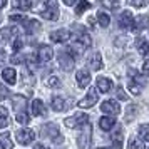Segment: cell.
Returning <instances> with one entry per match:
<instances>
[{"instance_id":"obj_38","label":"cell","mask_w":149,"mask_h":149,"mask_svg":"<svg viewBox=\"0 0 149 149\" xmlns=\"http://www.w3.org/2000/svg\"><path fill=\"white\" fill-rule=\"evenodd\" d=\"M7 95H8V91H7V87L0 84V101H3V99H7Z\"/></svg>"},{"instance_id":"obj_43","label":"cell","mask_w":149,"mask_h":149,"mask_svg":"<svg viewBox=\"0 0 149 149\" xmlns=\"http://www.w3.org/2000/svg\"><path fill=\"white\" fill-rule=\"evenodd\" d=\"M7 126H8V119H0V129L7 127Z\"/></svg>"},{"instance_id":"obj_32","label":"cell","mask_w":149,"mask_h":149,"mask_svg":"<svg viewBox=\"0 0 149 149\" xmlns=\"http://www.w3.org/2000/svg\"><path fill=\"white\" fill-rule=\"evenodd\" d=\"M139 136H141V139H144V141H149V127L146 124L139 126Z\"/></svg>"},{"instance_id":"obj_37","label":"cell","mask_w":149,"mask_h":149,"mask_svg":"<svg viewBox=\"0 0 149 149\" xmlns=\"http://www.w3.org/2000/svg\"><path fill=\"white\" fill-rule=\"evenodd\" d=\"M116 92H117V99H121V101H127L129 97H127V94H126V92H124V91H122V87H117V91H116Z\"/></svg>"},{"instance_id":"obj_35","label":"cell","mask_w":149,"mask_h":149,"mask_svg":"<svg viewBox=\"0 0 149 149\" xmlns=\"http://www.w3.org/2000/svg\"><path fill=\"white\" fill-rule=\"evenodd\" d=\"M22 45H24V40H22L20 37H17L14 40V44H12V49H14V52H19L22 49Z\"/></svg>"},{"instance_id":"obj_7","label":"cell","mask_w":149,"mask_h":149,"mask_svg":"<svg viewBox=\"0 0 149 149\" xmlns=\"http://www.w3.org/2000/svg\"><path fill=\"white\" fill-rule=\"evenodd\" d=\"M97 99H99V94H97V91L95 89H91L87 92V95L82 99V101H79V107H84V109H87V107H92L95 102H97Z\"/></svg>"},{"instance_id":"obj_2","label":"cell","mask_w":149,"mask_h":149,"mask_svg":"<svg viewBox=\"0 0 149 149\" xmlns=\"http://www.w3.org/2000/svg\"><path fill=\"white\" fill-rule=\"evenodd\" d=\"M40 15L47 20H57L59 19V7H57V2L54 0H49L45 2L40 8Z\"/></svg>"},{"instance_id":"obj_11","label":"cell","mask_w":149,"mask_h":149,"mask_svg":"<svg viewBox=\"0 0 149 149\" xmlns=\"http://www.w3.org/2000/svg\"><path fill=\"white\" fill-rule=\"evenodd\" d=\"M57 134H59V129H57V126H54V124H47V126L42 127V136H50L55 142H61L62 137L57 136Z\"/></svg>"},{"instance_id":"obj_8","label":"cell","mask_w":149,"mask_h":149,"mask_svg":"<svg viewBox=\"0 0 149 149\" xmlns=\"http://www.w3.org/2000/svg\"><path fill=\"white\" fill-rule=\"evenodd\" d=\"M119 27L124 29V30H129V29H134V17L129 10H124L121 15H119Z\"/></svg>"},{"instance_id":"obj_12","label":"cell","mask_w":149,"mask_h":149,"mask_svg":"<svg viewBox=\"0 0 149 149\" xmlns=\"http://www.w3.org/2000/svg\"><path fill=\"white\" fill-rule=\"evenodd\" d=\"M69 39H70V32L69 30H65V29H61V30H55V32H52L50 34V40L54 42H67Z\"/></svg>"},{"instance_id":"obj_31","label":"cell","mask_w":149,"mask_h":149,"mask_svg":"<svg viewBox=\"0 0 149 149\" xmlns=\"http://www.w3.org/2000/svg\"><path fill=\"white\" fill-rule=\"evenodd\" d=\"M87 8H91V3H89V2H81V3H77V7H75V14L81 15V14H84Z\"/></svg>"},{"instance_id":"obj_19","label":"cell","mask_w":149,"mask_h":149,"mask_svg":"<svg viewBox=\"0 0 149 149\" xmlns=\"http://www.w3.org/2000/svg\"><path fill=\"white\" fill-rule=\"evenodd\" d=\"M89 67L94 69V70L102 69V57H101V54H99V52H97V54H94L91 59H89Z\"/></svg>"},{"instance_id":"obj_45","label":"cell","mask_w":149,"mask_h":149,"mask_svg":"<svg viewBox=\"0 0 149 149\" xmlns=\"http://www.w3.org/2000/svg\"><path fill=\"white\" fill-rule=\"evenodd\" d=\"M64 3H65V5H74L75 0H64Z\"/></svg>"},{"instance_id":"obj_20","label":"cell","mask_w":149,"mask_h":149,"mask_svg":"<svg viewBox=\"0 0 149 149\" xmlns=\"http://www.w3.org/2000/svg\"><path fill=\"white\" fill-rule=\"evenodd\" d=\"M45 109H44V102L40 99H35L32 101V114L34 116H44Z\"/></svg>"},{"instance_id":"obj_23","label":"cell","mask_w":149,"mask_h":149,"mask_svg":"<svg viewBox=\"0 0 149 149\" xmlns=\"http://www.w3.org/2000/svg\"><path fill=\"white\" fill-rule=\"evenodd\" d=\"M15 32H17V30H15V29H10V27L2 29V30H0V40H2V42H8L10 39H12V35H14Z\"/></svg>"},{"instance_id":"obj_6","label":"cell","mask_w":149,"mask_h":149,"mask_svg":"<svg viewBox=\"0 0 149 149\" xmlns=\"http://www.w3.org/2000/svg\"><path fill=\"white\" fill-rule=\"evenodd\" d=\"M15 137H17V141L20 142V144H30V142L35 139V132L32 129H19L17 132H15Z\"/></svg>"},{"instance_id":"obj_26","label":"cell","mask_w":149,"mask_h":149,"mask_svg":"<svg viewBox=\"0 0 149 149\" xmlns=\"http://www.w3.org/2000/svg\"><path fill=\"white\" fill-rule=\"evenodd\" d=\"M112 146H114V149H122V132H121V129L116 131L114 134H112Z\"/></svg>"},{"instance_id":"obj_18","label":"cell","mask_w":149,"mask_h":149,"mask_svg":"<svg viewBox=\"0 0 149 149\" xmlns=\"http://www.w3.org/2000/svg\"><path fill=\"white\" fill-rule=\"evenodd\" d=\"M99 126H101L102 131H109V129H112L116 126V121L112 117H109V116H104L99 119Z\"/></svg>"},{"instance_id":"obj_46","label":"cell","mask_w":149,"mask_h":149,"mask_svg":"<svg viewBox=\"0 0 149 149\" xmlns=\"http://www.w3.org/2000/svg\"><path fill=\"white\" fill-rule=\"evenodd\" d=\"M5 5H7L5 2H0V7H5Z\"/></svg>"},{"instance_id":"obj_44","label":"cell","mask_w":149,"mask_h":149,"mask_svg":"<svg viewBox=\"0 0 149 149\" xmlns=\"http://www.w3.org/2000/svg\"><path fill=\"white\" fill-rule=\"evenodd\" d=\"M34 149H49V148H45L44 144H35V146H34Z\"/></svg>"},{"instance_id":"obj_22","label":"cell","mask_w":149,"mask_h":149,"mask_svg":"<svg viewBox=\"0 0 149 149\" xmlns=\"http://www.w3.org/2000/svg\"><path fill=\"white\" fill-rule=\"evenodd\" d=\"M40 30V24L37 20H27L25 22V32L27 34H35Z\"/></svg>"},{"instance_id":"obj_47","label":"cell","mask_w":149,"mask_h":149,"mask_svg":"<svg viewBox=\"0 0 149 149\" xmlns=\"http://www.w3.org/2000/svg\"><path fill=\"white\" fill-rule=\"evenodd\" d=\"M99 149H109V148H99Z\"/></svg>"},{"instance_id":"obj_34","label":"cell","mask_w":149,"mask_h":149,"mask_svg":"<svg viewBox=\"0 0 149 149\" xmlns=\"http://www.w3.org/2000/svg\"><path fill=\"white\" fill-rule=\"evenodd\" d=\"M37 61H39V57L34 55V54H29L27 57H25V62H27L30 67H35V65H37Z\"/></svg>"},{"instance_id":"obj_21","label":"cell","mask_w":149,"mask_h":149,"mask_svg":"<svg viewBox=\"0 0 149 149\" xmlns=\"http://www.w3.org/2000/svg\"><path fill=\"white\" fill-rule=\"evenodd\" d=\"M52 107H54V111H64V109H67V104L64 101V97L55 95V97H52Z\"/></svg>"},{"instance_id":"obj_40","label":"cell","mask_w":149,"mask_h":149,"mask_svg":"<svg viewBox=\"0 0 149 149\" xmlns=\"http://www.w3.org/2000/svg\"><path fill=\"white\" fill-rule=\"evenodd\" d=\"M142 74L149 77V61H146L144 64H142Z\"/></svg>"},{"instance_id":"obj_5","label":"cell","mask_w":149,"mask_h":149,"mask_svg":"<svg viewBox=\"0 0 149 149\" xmlns=\"http://www.w3.org/2000/svg\"><path fill=\"white\" fill-rule=\"evenodd\" d=\"M101 111H102V112H106V114L111 117V116L121 114V106H119V104H117L116 101H112V99H107V101L102 102Z\"/></svg>"},{"instance_id":"obj_17","label":"cell","mask_w":149,"mask_h":149,"mask_svg":"<svg viewBox=\"0 0 149 149\" xmlns=\"http://www.w3.org/2000/svg\"><path fill=\"white\" fill-rule=\"evenodd\" d=\"M136 49L141 55H149V42L146 39H137L136 40Z\"/></svg>"},{"instance_id":"obj_4","label":"cell","mask_w":149,"mask_h":149,"mask_svg":"<svg viewBox=\"0 0 149 149\" xmlns=\"http://www.w3.org/2000/svg\"><path fill=\"white\" fill-rule=\"evenodd\" d=\"M87 119H89L87 114L77 112V114L67 117V119L64 121V124H65L67 127H70V129H75V127H81V126H86V124H87Z\"/></svg>"},{"instance_id":"obj_41","label":"cell","mask_w":149,"mask_h":149,"mask_svg":"<svg viewBox=\"0 0 149 149\" xmlns=\"http://www.w3.org/2000/svg\"><path fill=\"white\" fill-rule=\"evenodd\" d=\"M129 5H131V7H144V5H146V2H134V0H131V2H129Z\"/></svg>"},{"instance_id":"obj_42","label":"cell","mask_w":149,"mask_h":149,"mask_svg":"<svg viewBox=\"0 0 149 149\" xmlns=\"http://www.w3.org/2000/svg\"><path fill=\"white\" fill-rule=\"evenodd\" d=\"M104 5L109 8H116V7H119V3H111V2H104Z\"/></svg>"},{"instance_id":"obj_25","label":"cell","mask_w":149,"mask_h":149,"mask_svg":"<svg viewBox=\"0 0 149 149\" xmlns=\"http://www.w3.org/2000/svg\"><path fill=\"white\" fill-rule=\"evenodd\" d=\"M97 22H99L101 27H109L111 17H109V14H106V12H97Z\"/></svg>"},{"instance_id":"obj_36","label":"cell","mask_w":149,"mask_h":149,"mask_svg":"<svg viewBox=\"0 0 149 149\" xmlns=\"http://www.w3.org/2000/svg\"><path fill=\"white\" fill-rule=\"evenodd\" d=\"M10 22H27V19H25V15L20 14V15H10Z\"/></svg>"},{"instance_id":"obj_30","label":"cell","mask_w":149,"mask_h":149,"mask_svg":"<svg viewBox=\"0 0 149 149\" xmlns=\"http://www.w3.org/2000/svg\"><path fill=\"white\" fill-rule=\"evenodd\" d=\"M15 119H17V122H20V124H29L30 122V117H29V114L24 111V112H19V114L15 116Z\"/></svg>"},{"instance_id":"obj_13","label":"cell","mask_w":149,"mask_h":149,"mask_svg":"<svg viewBox=\"0 0 149 149\" xmlns=\"http://www.w3.org/2000/svg\"><path fill=\"white\" fill-rule=\"evenodd\" d=\"M75 79H77V86L81 89L87 87L89 84H91V74H89L87 70H79L77 75H75Z\"/></svg>"},{"instance_id":"obj_29","label":"cell","mask_w":149,"mask_h":149,"mask_svg":"<svg viewBox=\"0 0 149 149\" xmlns=\"http://www.w3.org/2000/svg\"><path fill=\"white\" fill-rule=\"evenodd\" d=\"M129 149H146V148H144V144H142L141 139L131 137V139H129Z\"/></svg>"},{"instance_id":"obj_9","label":"cell","mask_w":149,"mask_h":149,"mask_svg":"<svg viewBox=\"0 0 149 149\" xmlns=\"http://www.w3.org/2000/svg\"><path fill=\"white\" fill-rule=\"evenodd\" d=\"M59 64H61V67L64 70H72V67H74V57H72V54L62 52L59 55Z\"/></svg>"},{"instance_id":"obj_3","label":"cell","mask_w":149,"mask_h":149,"mask_svg":"<svg viewBox=\"0 0 149 149\" xmlns=\"http://www.w3.org/2000/svg\"><path fill=\"white\" fill-rule=\"evenodd\" d=\"M91 148H92V126L87 122L84 126V131L79 136V149H91Z\"/></svg>"},{"instance_id":"obj_28","label":"cell","mask_w":149,"mask_h":149,"mask_svg":"<svg viewBox=\"0 0 149 149\" xmlns=\"http://www.w3.org/2000/svg\"><path fill=\"white\" fill-rule=\"evenodd\" d=\"M14 7H17V8H22V10H29V8H32V2L30 0H17V2H14L12 3Z\"/></svg>"},{"instance_id":"obj_1","label":"cell","mask_w":149,"mask_h":149,"mask_svg":"<svg viewBox=\"0 0 149 149\" xmlns=\"http://www.w3.org/2000/svg\"><path fill=\"white\" fill-rule=\"evenodd\" d=\"M75 34L74 37H72V44H70V47H69V52H77V54H81V52H84L86 49L91 47V37H89V34L84 30V29H79L81 25H75Z\"/></svg>"},{"instance_id":"obj_27","label":"cell","mask_w":149,"mask_h":149,"mask_svg":"<svg viewBox=\"0 0 149 149\" xmlns=\"http://www.w3.org/2000/svg\"><path fill=\"white\" fill-rule=\"evenodd\" d=\"M12 101H14V107L17 109V114L22 112L20 109L25 107V99H24L22 95H14V97H12Z\"/></svg>"},{"instance_id":"obj_48","label":"cell","mask_w":149,"mask_h":149,"mask_svg":"<svg viewBox=\"0 0 149 149\" xmlns=\"http://www.w3.org/2000/svg\"><path fill=\"white\" fill-rule=\"evenodd\" d=\"M0 20H2V15H0Z\"/></svg>"},{"instance_id":"obj_24","label":"cell","mask_w":149,"mask_h":149,"mask_svg":"<svg viewBox=\"0 0 149 149\" xmlns=\"http://www.w3.org/2000/svg\"><path fill=\"white\" fill-rule=\"evenodd\" d=\"M14 148V142L10 139L8 134H0V149H12Z\"/></svg>"},{"instance_id":"obj_14","label":"cell","mask_w":149,"mask_h":149,"mask_svg":"<svg viewBox=\"0 0 149 149\" xmlns=\"http://www.w3.org/2000/svg\"><path fill=\"white\" fill-rule=\"evenodd\" d=\"M148 27H149V17L148 15H139L134 20V29L132 30L141 32V30H144V29H148Z\"/></svg>"},{"instance_id":"obj_33","label":"cell","mask_w":149,"mask_h":149,"mask_svg":"<svg viewBox=\"0 0 149 149\" xmlns=\"http://www.w3.org/2000/svg\"><path fill=\"white\" fill-rule=\"evenodd\" d=\"M47 86L49 87H55V89H59L62 86L61 81H59V77H55V75H52V77H49L47 79Z\"/></svg>"},{"instance_id":"obj_15","label":"cell","mask_w":149,"mask_h":149,"mask_svg":"<svg viewBox=\"0 0 149 149\" xmlns=\"http://www.w3.org/2000/svg\"><path fill=\"white\" fill-rule=\"evenodd\" d=\"M97 89L101 91V92H109L111 89H112V81L107 79V77H97Z\"/></svg>"},{"instance_id":"obj_39","label":"cell","mask_w":149,"mask_h":149,"mask_svg":"<svg viewBox=\"0 0 149 149\" xmlns=\"http://www.w3.org/2000/svg\"><path fill=\"white\" fill-rule=\"evenodd\" d=\"M8 117V111L3 106H0V119H7Z\"/></svg>"},{"instance_id":"obj_16","label":"cell","mask_w":149,"mask_h":149,"mask_svg":"<svg viewBox=\"0 0 149 149\" xmlns=\"http://www.w3.org/2000/svg\"><path fill=\"white\" fill-rule=\"evenodd\" d=\"M2 77L7 84H15V77H17V72H15L14 67H7L2 70Z\"/></svg>"},{"instance_id":"obj_10","label":"cell","mask_w":149,"mask_h":149,"mask_svg":"<svg viewBox=\"0 0 149 149\" xmlns=\"http://www.w3.org/2000/svg\"><path fill=\"white\" fill-rule=\"evenodd\" d=\"M37 57L40 62H49L52 57H54V50L50 45H40L39 47V52H37Z\"/></svg>"}]
</instances>
